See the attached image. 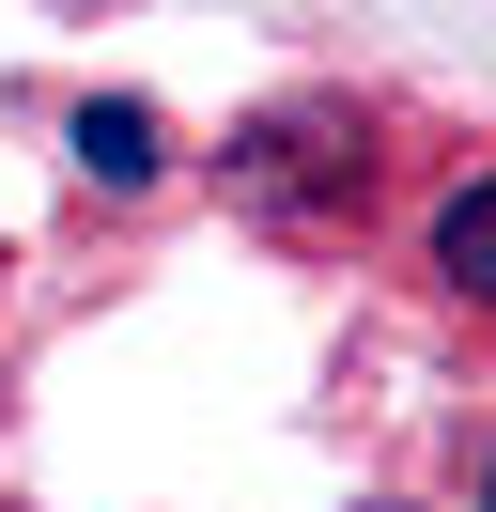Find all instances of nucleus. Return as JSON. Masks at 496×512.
I'll list each match as a JSON object with an SVG mask.
<instances>
[{
    "mask_svg": "<svg viewBox=\"0 0 496 512\" xmlns=\"http://www.w3.org/2000/svg\"><path fill=\"white\" fill-rule=\"evenodd\" d=\"M357 187H372V125L357 109H264L233 140V202H264V218H310V202H357Z\"/></svg>",
    "mask_w": 496,
    "mask_h": 512,
    "instance_id": "f257e3e1",
    "label": "nucleus"
},
{
    "mask_svg": "<svg viewBox=\"0 0 496 512\" xmlns=\"http://www.w3.org/2000/svg\"><path fill=\"white\" fill-rule=\"evenodd\" d=\"M419 264H434V295H450V311H496V156L434 187V218H419Z\"/></svg>",
    "mask_w": 496,
    "mask_h": 512,
    "instance_id": "f03ea898",
    "label": "nucleus"
},
{
    "mask_svg": "<svg viewBox=\"0 0 496 512\" xmlns=\"http://www.w3.org/2000/svg\"><path fill=\"white\" fill-rule=\"evenodd\" d=\"M62 140H78V171H93V187H109V202H140L155 171H171V125H155L140 94H93V109H78V125H62Z\"/></svg>",
    "mask_w": 496,
    "mask_h": 512,
    "instance_id": "7ed1b4c3",
    "label": "nucleus"
},
{
    "mask_svg": "<svg viewBox=\"0 0 496 512\" xmlns=\"http://www.w3.org/2000/svg\"><path fill=\"white\" fill-rule=\"evenodd\" d=\"M481 512H496V450H481Z\"/></svg>",
    "mask_w": 496,
    "mask_h": 512,
    "instance_id": "20e7f679",
    "label": "nucleus"
}]
</instances>
